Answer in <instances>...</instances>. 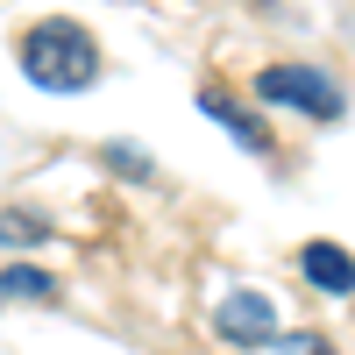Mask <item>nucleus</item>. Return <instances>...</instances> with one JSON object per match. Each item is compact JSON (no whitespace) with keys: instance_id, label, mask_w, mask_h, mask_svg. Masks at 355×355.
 <instances>
[{"instance_id":"1","label":"nucleus","mask_w":355,"mask_h":355,"mask_svg":"<svg viewBox=\"0 0 355 355\" xmlns=\"http://www.w3.org/2000/svg\"><path fill=\"white\" fill-rule=\"evenodd\" d=\"M21 71L43 85V93H85L100 78V43L85 36L78 21H36L28 36L15 43Z\"/></svg>"},{"instance_id":"5","label":"nucleus","mask_w":355,"mask_h":355,"mask_svg":"<svg viewBox=\"0 0 355 355\" xmlns=\"http://www.w3.org/2000/svg\"><path fill=\"white\" fill-rule=\"evenodd\" d=\"M199 114H214V121L234 135V142H242V150H256V157H270V128H263L256 121V114H242V107H234L227 93H199Z\"/></svg>"},{"instance_id":"2","label":"nucleus","mask_w":355,"mask_h":355,"mask_svg":"<svg viewBox=\"0 0 355 355\" xmlns=\"http://www.w3.org/2000/svg\"><path fill=\"white\" fill-rule=\"evenodd\" d=\"M256 93L291 107V114H313V121H341L348 114V93L334 85V71H320V64H263Z\"/></svg>"},{"instance_id":"3","label":"nucleus","mask_w":355,"mask_h":355,"mask_svg":"<svg viewBox=\"0 0 355 355\" xmlns=\"http://www.w3.org/2000/svg\"><path fill=\"white\" fill-rule=\"evenodd\" d=\"M214 334L227 348H270L277 341V299L270 291H227L214 306Z\"/></svg>"},{"instance_id":"4","label":"nucleus","mask_w":355,"mask_h":355,"mask_svg":"<svg viewBox=\"0 0 355 355\" xmlns=\"http://www.w3.org/2000/svg\"><path fill=\"white\" fill-rule=\"evenodd\" d=\"M299 277L313 291H334V299H355V256L341 242H306L299 249Z\"/></svg>"},{"instance_id":"6","label":"nucleus","mask_w":355,"mask_h":355,"mask_svg":"<svg viewBox=\"0 0 355 355\" xmlns=\"http://www.w3.org/2000/svg\"><path fill=\"white\" fill-rule=\"evenodd\" d=\"M57 306V277L50 270H36V263H8V270H0V313L8 306Z\"/></svg>"},{"instance_id":"8","label":"nucleus","mask_w":355,"mask_h":355,"mask_svg":"<svg viewBox=\"0 0 355 355\" xmlns=\"http://www.w3.org/2000/svg\"><path fill=\"white\" fill-rule=\"evenodd\" d=\"M43 220H28V214H0V242H36Z\"/></svg>"},{"instance_id":"7","label":"nucleus","mask_w":355,"mask_h":355,"mask_svg":"<svg viewBox=\"0 0 355 355\" xmlns=\"http://www.w3.org/2000/svg\"><path fill=\"white\" fill-rule=\"evenodd\" d=\"M263 355H334V341L320 334V327H306V334H277Z\"/></svg>"}]
</instances>
